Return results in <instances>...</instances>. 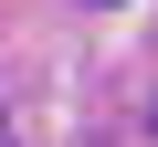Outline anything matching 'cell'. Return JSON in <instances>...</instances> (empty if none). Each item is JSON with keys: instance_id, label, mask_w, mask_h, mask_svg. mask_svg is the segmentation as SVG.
Segmentation results:
<instances>
[{"instance_id": "6da1fadb", "label": "cell", "mask_w": 158, "mask_h": 147, "mask_svg": "<svg viewBox=\"0 0 158 147\" xmlns=\"http://www.w3.org/2000/svg\"><path fill=\"white\" fill-rule=\"evenodd\" d=\"M0 147H11V126H0Z\"/></svg>"}]
</instances>
